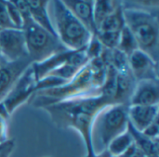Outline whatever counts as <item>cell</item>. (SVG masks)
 I'll return each mask as SVG.
<instances>
[{
	"instance_id": "6da1fadb",
	"label": "cell",
	"mask_w": 159,
	"mask_h": 157,
	"mask_svg": "<svg viewBox=\"0 0 159 157\" xmlns=\"http://www.w3.org/2000/svg\"><path fill=\"white\" fill-rule=\"evenodd\" d=\"M112 103H115L113 100L99 93L63 101L44 109L57 126L74 128L81 135L87 148L85 157H98L94 152L91 140L92 123L99 112Z\"/></svg>"
},
{
	"instance_id": "7a4b0ae2",
	"label": "cell",
	"mask_w": 159,
	"mask_h": 157,
	"mask_svg": "<svg viewBox=\"0 0 159 157\" xmlns=\"http://www.w3.org/2000/svg\"><path fill=\"white\" fill-rule=\"evenodd\" d=\"M106 75V65L100 59L89 61L66 84L34 93L30 101L34 107L46 108L63 101L101 93Z\"/></svg>"
},
{
	"instance_id": "3957f363",
	"label": "cell",
	"mask_w": 159,
	"mask_h": 157,
	"mask_svg": "<svg viewBox=\"0 0 159 157\" xmlns=\"http://www.w3.org/2000/svg\"><path fill=\"white\" fill-rule=\"evenodd\" d=\"M126 26L133 34L138 48L153 61H159V22L157 10L137 7L122 2Z\"/></svg>"
},
{
	"instance_id": "277c9868",
	"label": "cell",
	"mask_w": 159,
	"mask_h": 157,
	"mask_svg": "<svg viewBox=\"0 0 159 157\" xmlns=\"http://www.w3.org/2000/svg\"><path fill=\"white\" fill-rule=\"evenodd\" d=\"M51 21L61 43L69 50H79L88 46L92 34L75 18L63 1H49Z\"/></svg>"
},
{
	"instance_id": "5b68a950",
	"label": "cell",
	"mask_w": 159,
	"mask_h": 157,
	"mask_svg": "<svg viewBox=\"0 0 159 157\" xmlns=\"http://www.w3.org/2000/svg\"><path fill=\"white\" fill-rule=\"evenodd\" d=\"M128 108L129 106L125 104L112 103L99 112L91 128L93 149L98 144L101 147L100 153L103 152L115 138L128 129Z\"/></svg>"
},
{
	"instance_id": "8992f818",
	"label": "cell",
	"mask_w": 159,
	"mask_h": 157,
	"mask_svg": "<svg viewBox=\"0 0 159 157\" xmlns=\"http://www.w3.org/2000/svg\"><path fill=\"white\" fill-rule=\"evenodd\" d=\"M22 31L25 36L27 53L33 63L46 61L67 49L59 38L36 24L33 20L23 23Z\"/></svg>"
},
{
	"instance_id": "52a82bcc",
	"label": "cell",
	"mask_w": 159,
	"mask_h": 157,
	"mask_svg": "<svg viewBox=\"0 0 159 157\" xmlns=\"http://www.w3.org/2000/svg\"><path fill=\"white\" fill-rule=\"evenodd\" d=\"M36 84L37 80L32 64L21 74L9 94L2 101L9 115L23 102L31 100L36 90Z\"/></svg>"
},
{
	"instance_id": "ba28073f",
	"label": "cell",
	"mask_w": 159,
	"mask_h": 157,
	"mask_svg": "<svg viewBox=\"0 0 159 157\" xmlns=\"http://www.w3.org/2000/svg\"><path fill=\"white\" fill-rule=\"evenodd\" d=\"M0 56L8 62L29 57L22 30H0Z\"/></svg>"
},
{
	"instance_id": "9c48e42d",
	"label": "cell",
	"mask_w": 159,
	"mask_h": 157,
	"mask_svg": "<svg viewBox=\"0 0 159 157\" xmlns=\"http://www.w3.org/2000/svg\"><path fill=\"white\" fill-rule=\"evenodd\" d=\"M33 64L29 57L21 58L14 61H6L0 66V102L9 94L19 78Z\"/></svg>"
},
{
	"instance_id": "30bf717a",
	"label": "cell",
	"mask_w": 159,
	"mask_h": 157,
	"mask_svg": "<svg viewBox=\"0 0 159 157\" xmlns=\"http://www.w3.org/2000/svg\"><path fill=\"white\" fill-rule=\"evenodd\" d=\"M129 66L136 81L158 80V63L140 49L129 55Z\"/></svg>"
},
{
	"instance_id": "8fae6325",
	"label": "cell",
	"mask_w": 159,
	"mask_h": 157,
	"mask_svg": "<svg viewBox=\"0 0 159 157\" xmlns=\"http://www.w3.org/2000/svg\"><path fill=\"white\" fill-rule=\"evenodd\" d=\"M158 80L137 81L133 94L129 101V105L153 106V105H158Z\"/></svg>"
},
{
	"instance_id": "7c38bea8",
	"label": "cell",
	"mask_w": 159,
	"mask_h": 157,
	"mask_svg": "<svg viewBox=\"0 0 159 157\" xmlns=\"http://www.w3.org/2000/svg\"><path fill=\"white\" fill-rule=\"evenodd\" d=\"M129 124L139 132H143L150 125L158 120V105H129L128 108Z\"/></svg>"
},
{
	"instance_id": "4fadbf2b",
	"label": "cell",
	"mask_w": 159,
	"mask_h": 157,
	"mask_svg": "<svg viewBox=\"0 0 159 157\" xmlns=\"http://www.w3.org/2000/svg\"><path fill=\"white\" fill-rule=\"evenodd\" d=\"M63 3L92 35L97 34V28L93 18L94 1L64 0Z\"/></svg>"
},
{
	"instance_id": "5bb4252c",
	"label": "cell",
	"mask_w": 159,
	"mask_h": 157,
	"mask_svg": "<svg viewBox=\"0 0 159 157\" xmlns=\"http://www.w3.org/2000/svg\"><path fill=\"white\" fill-rule=\"evenodd\" d=\"M136 84L137 81L132 75L130 70L116 73V94L114 97L115 103H120L129 106Z\"/></svg>"
},
{
	"instance_id": "9a60e30c",
	"label": "cell",
	"mask_w": 159,
	"mask_h": 157,
	"mask_svg": "<svg viewBox=\"0 0 159 157\" xmlns=\"http://www.w3.org/2000/svg\"><path fill=\"white\" fill-rule=\"evenodd\" d=\"M27 5L30 9L33 20L40 27L44 28L51 34L57 36L54 26L48 13V2L44 0H27ZM58 37V36H57Z\"/></svg>"
},
{
	"instance_id": "2e32d148",
	"label": "cell",
	"mask_w": 159,
	"mask_h": 157,
	"mask_svg": "<svg viewBox=\"0 0 159 157\" xmlns=\"http://www.w3.org/2000/svg\"><path fill=\"white\" fill-rule=\"evenodd\" d=\"M125 19L123 14L122 3L118 1L115 10L101 23L98 33H120L125 27Z\"/></svg>"
},
{
	"instance_id": "e0dca14e",
	"label": "cell",
	"mask_w": 159,
	"mask_h": 157,
	"mask_svg": "<svg viewBox=\"0 0 159 157\" xmlns=\"http://www.w3.org/2000/svg\"><path fill=\"white\" fill-rule=\"evenodd\" d=\"M128 130L131 134L134 142L142 149L147 157H158V141H154L137 131L129 122Z\"/></svg>"
},
{
	"instance_id": "ac0fdd59",
	"label": "cell",
	"mask_w": 159,
	"mask_h": 157,
	"mask_svg": "<svg viewBox=\"0 0 159 157\" xmlns=\"http://www.w3.org/2000/svg\"><path fill=\"white\" fill-rule=\"evenodd\" d=\"M134 142V140L129 133V131L127 129L125 132L115 138L107 146V151L113 155V156L119 157L122 155L127 149Z\"/></svg>"
},
{
	"instance_id": "d6986e66",
	"label": "cell",
	"mask_w": 159,
	"mask_h": 157,
	"mask_svg": "<svg viewBox=\"0 0 159 157\" xmlns=\"http://www.w3.org/2000/svg\"><path fill=\"white\" fill-rule=\"evenodd\" d=\"M118 1H94L93 5V18L94 22L97 28L101 25V23L115 10Z\"/></svg>"
},
{
	"instance_id": "ffe728a7",
	"label": "cell",
	"mask_w": 159,
	"mask_h": 157,
	"mask_svg": "<svg viewBox=\"0 0 159 157\" xmlns=\"http://www.w3.org/2000/svg\"><path fill=\"white\" fill-rule=\"evenodd\" d=\"M117 49H119L120 51L125 53L128 57H129V55L131 53H133L135 50L139 49L137 42L135 40L133 34H131V32L126 25L120 33Z\"/></svg>"
},
{
	"instance_id": "44dd1931",
	"label": "cell",
	"mask_w": 159,
	"mask_h": 157,
	"mask_svg": "<svg viewBox=\"0 0 159 157\" xmlns=\"http://www.w3.org/2000/svg\"><path fill=\"white\" fill-rule=\"evenodd\" d=\"M6 6H7V9L9 19H10L14 28L19 29V30H22L23 21H22L20 13L18 10L14 2L13 1H6Z\"/></svg>"
},
{
	"instance_id": "7402d4cb",
	"label": "cell",
	"mask_w": 159,
	"mask_h": 157,
	"mask_svg": "<svg viewBox=\"0 0 159 157\" xmlns=\"http://www.w3.org/2000/svg\"><path fill=\"white\" fill-rule=\"evenodd\" d=\"M103 49H104V47L101 44V42L97 38V36L92 35L89 43L88 44V46L86 47V53H87L89 60L90 61V60L101 57Z\"/></svg>"
},
{
	"instance_id": "603a6c76",
	"label": "cell",
	"mask_w": 159,
	"mask_h": 157,
	"mask_svg": "<svg viewBox=\"0 0 159 157\" xmlns=\"http://www.w3.org/2000/svg\"><path fill=\"white\" fill-rule=\"evenodd\" d=\"M15 29L7 13L6 1H0V30Z\"/></svg>"
},
{
	"instance_id": "cb8c5ba5",
	"label": "cell",
	"mask_w": 159,
	"mask_h": 157,
	"mask_svg": "<svg viewBox=\"0 0 159 157\" xmlns=\"http://www.w3.org/2000/svg\"><path fill=\"white\" fill-rule=\"evenodd\" d=\"M119 157H147L145 154L142 151V149L135 143L133 142L128 149L127 151Z\"/></svg>"
},
{
	"instance_id": "d4e9b609",
	"label": "cell",
	"mask_w": 159,
	"mask_h": 157,
	"mask_svg": "<svg viewBox=\"0 0 159 157\" xmlns=\"http://www.w3.org/2000/svg\"><path fill=\"white\" fill-rule=\"evenodd\" d=\"M144 136L148 137L151 140L154 141H158L159 136V127H158V120L155 121L152 125H150L143 132H142Z\"/></svg>"
},
{
	"instance_id": "484cf974",
	"label": "cell",
	"mask_w": 159,
	"mask_h": 157,
	"mask_svg": "<svg viewBox=\"0 0 159 157\" xmlns=\"http://www.w3.org/2000/svg\"><path fill=\"white\" fill-rule=\"evenodd\" d=\"M9 118L0 114V144L7 141V121Z\"/></svg>"
},
{
	"instance_id": "4316f807",
	"label": "cell",
	"mask_w": 159,
	"mask_h": 157,
	"mask_svg": "<svg viewBox=\"0 0 159 157\" xmlns=\"http://www.w3.org/2000/svg\"><path fill=\"white\" fill-rule=\"evenodd\" d=\"M14 148L13 141H7L0 144V157H9Z\"/></svg>"
},
{
	"instance_id": "83f0119b",
	"label": "cell",
	"mask_w": 159,
	"mask_h": 157,
	"mask_svg": "<svg viewBox=\"0 0 159 157\" xmlns=\"http://www.w3.org/2000/svg\"><path fill=\"white\" fill-rule=\"evenodd\" d=\"M98 157H116V156H113L107 150H104L103 152H102V153H100L99 155H97Z\"/></svg>"
},
{
	"instance_id": "f1b7e54d",
	"label": "cell",
	"mask_w": 159,
	"mask_h": 157,
	"mask_svg": "<svg viewBox=\"0 0 159 157\" xmlns=\"http://www.w3.org/2000/svg\"><path fill=\"white\" fill-rule=\"evenodd\" d=\"M5 62H6V61H5V60H4V59H3V58L0 56V66H1L3 63H5Z\"/></svg>"
}]
</instances>
